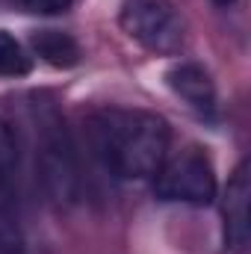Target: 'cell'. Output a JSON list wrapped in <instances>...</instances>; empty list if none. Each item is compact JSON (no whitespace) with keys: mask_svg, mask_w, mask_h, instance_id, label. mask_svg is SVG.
I'll return each instance as SVG.
<instances>
[{"mask_svg":"<svg viewBox=\"0 0 251 254\" xmlns=\"http://www.w3.org/2000/svg\"><path fill=\"white\" fill-rule=\"evenodd\" d=\"M154 192L160 201L204 207L219 192L216 169H213L210 157L195 145H187L181 151H169L166 160L160 163V169L154 172Z\"/></svg>","mask_w":251,"mask_h":254,"instance_id":"3957f363","label":"cell"},{"mask_svg":"<svg viewBox=\"0 0 251 254\" xmlns=\"http://www.w3.org/2000/svg\"><path fill=\"white\" fill-rule=\"evenodd\" d=\"M119 24L151 54L175 57L187 42V24L172 0H122Z\"/></svg>","mask_w":251,"mask_h":254,"instance_id":"277c9868","label":"cell"},{"mask_svg":"<svg viewBox=\"0 0 251 254\" xmlns=\"http://www.w3.org/2000/svg\"><path fill=\"white\" fill-rule=\"evenodd\" d=\"M86 136L98 163L122 181L154 178L172 151V130L166 119L148 110L101 107L89 116Z\"/></svg>","mask_w":251,"mask_h":254,"instance_id":"6da1fadb","label":"cell"},{"mask_svg":"<svg viewBox=\"0 0 251 254\" xmlns=\"http://www.w3.org/2000/svg\"><path fill=\"white\" fill-rule=\"evenodd\" d=\"M0 254H24V231L3 204H0Z\"/></svg>","mask_w":251,"mask_h":254,"instance_id":"30bf717a","label":"cell"},{"mask_svg":"<svg viewBox=\"0 0 251 254\" xmlns=\"http://www.w3.org/2000/svg\"><path fill=\"white\" fill-rule=\"evenodd\" d=\"M27 125L42 187L57 201H71L77 195V154L57 104L48 101L45 95H33Z\"/></svg>","mask_w":251,"mask_h":254,"instance_id":"7a4b0ae2","label":"cell"},{"mask_svg":"<svg viewBox=\"0 0 251 254\" xmlns=\"http://www.w3.org/2000/svg\"><path fill=\"white\" fill-rule=\"evenodd\" d=\"M33 68L27 48L6 30H0V77H24Z\"/></svg>","mask_w":251,"mask_h":254,"instance_id":"ba28073f","label":"cell"},{"mask_svg":"<svg viewBox=\"0 0 251 254\" xmlns=\"http://www.w3.org/2000/svg\"><path fill=\"white\" fill-rule=\"evenodd\" d=\"M18 157H21L18 130L0 116V187L12 181V175L18 169Z\"/></svg>","mask_w":251,"mask_h":254,"instance_id":"9c48e42d","label":"cell"},{"mask_svg":"<svg viewBox=\"0 0 251 254\" xmlns=\"http://www.w3.org/2000/svg\"><path fill=\"white\" fill-rule=\"evenodd\" d=\"M213 3H216V6H234L237 0H213Z\"/></svg>","mask_w":251,"mask_h":254,"instance_id":"7c38bea8","label":"cell"},{"mask_svg":"<svg viewBox=\"0 0 251 254\" xmlns=\"http://www.w3.org/2000/svg\"><path fill=\"white\" fill-rule=\"evenodd\" d=\"M249 195H251V175H249V160H243L228 187H225V201H222V213H225V243L234 254H246L251 240V225H249Z\"/></svg>","mask_w":251,"mask_h":254,"instance_id":"5b68a950","label":"cell"},{"mask_svg":"<svg viewBox=\"0 0 251 254\" xmlns=\"http://www.w3.org/2000/svg\"><path fill=\"white\" fill-rule=\"evenodd\" d=\"M30 45L42 63L54 65V68H74L83 57L80 45L68 33H60V30H39L30 36Z\"/></svg>","mask_w":251,"mask_h":254,"instance_id":"52a82bcc","label":"cell"},{"mask_svg":"<svg viewBox=\"0 0 251 254\" xmlns=\"http://www.w3.org/2000/svg\"><path fill=\"white\" fill-rule=\"evenodd\" d=\"M71 3L74 0H15V6L30 15H63L71 9Z\"/></svg>","mask_w":251,"mask_h":254,"instance_id":"8fae6325","label":"cell"},{"mask_svg":"<svg viewBox=\"0 0 251 254\" xmlns=\"http://www.w3.org/2000/svg\"><path fill=\"white\" fill-rule=\"evenodd\" d=\"M169 89L187 104L189 110H195L198 116H216L219 98H216V83L210 77V71L198 63H178L169 74Z\"/></svg>","mask_w":251,"mask_h":254,"instance_id":"8992f818","label":"cell"}]
</instances>
